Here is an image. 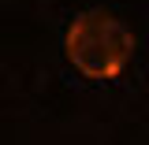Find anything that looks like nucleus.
<instances>
[{
	"instance_id": "1",
	"label": "nucleus",
	"mask_w": 149,
	"mask_h": 145,
	"mask_svg": "<svg viewBox=\"0 0 149 145\" xmlns=\"http://www.w3.org/2000/svg\"><path fill=\"white\" fill-rule=\"evenodd\" d=\"M63 52L86 78H116L134 52V34L112 11L90 8L74 15L63 37Z\"/></svg>"
}]
</instances>
